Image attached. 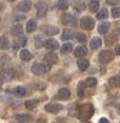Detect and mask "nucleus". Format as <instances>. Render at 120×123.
Wrapping results in <instances>:
<instances>
[{
	"label": "nucleus",
	"instance_id": "1",
	"mask_svg": "<svg viewBox=\"0 0 120 123\" xmlns=\"http://www.w3.org/2000/svg\"><path fill=\"white\" fill-rule=\"evenodd\" d=\"M93 115V107L91 106L90 104H86V105H82L80 107V113H79V118L81 121H86L89 119L91 116Z\"/></svg>",
	"mask_w": 120,
	"mask_h": 123
},
{
	"label": "nucleus",
	"instance_id": "2",
	"mask_svg": "<svg viewBox=\"0 0 120 123\" xmlns=\"http://www.w3.org/2000/svg\"><path fill=\"white\" fill-rule=\"evenodd\" d=\"M113 57H114V54H113V51H110V50H103V51H101L99 55H98V60L102 63L110 62L113 60Z\"/></svg>",
	"mask_w": 120,
	"mask_h": 123
},
{
	"label": "nucleus",
	"instance_id": "3",
	"mask_svg": "<svg viewBox=\"0 0 120 123\" xmlns=\"http://www.w3.org/2000/svg\"><path fill=\"white\" fill-rule=\"evenodd\" d=\"M46 71H49V66L44 65V63H34L32 66V72L37 76H41L44 74Z\"/></svg>",
	"mask_w": 120,
	"mask_h": 123
},
{
	"label": "nucleus",
	"instance_id": "4",
	"mask_svg": "<svg viewBox=\"0 0 120 123\" xmlns=\"http://www.w3.org/2000/svg\"><path fill=\"white\" fill-rule=\"evenodd\" d=\"M80 26L84 29H92L95 27V22H93V20L91 18V17L85 16V17H82V18L80 20Z\"/></svg>",
	"mask_w": 120,
	"mask_h": 123
},
{
	"label": "nucleus",
	"instance_id": "5",
	"mask_svg": "<svg viewBox=\"0 0 120 123\" xmlns=\"http://www.w3.org/2000/svg\"><path fill=\"white\" fill-rule=\"evenodd\" d=\"M45 110L50 113H57L62 110V105L60 104H56V102H51V104H47L45 105Z\"/></svg>",
	"mask_w": 120,
	"mask_h": 123
},
{
	"label": "nucleus",
	"instance_id": "6",
	"mask_svg": "<svg viewBox=\"0 0 120 123\" xmlns=\"http://www.w3.org/2000/svg\"><path fill=\"white\" fill-rule=\"evenodd\" d=\"M44 45H45L49 50H57V49L60 48L58 42L55 40V39H47V40L44 43Z\"/></svg>",
	"mask_w": 120,
	"mask_h": 123
},
{
	"label": "nucleus",
	"instance_id": "7",
	"mask_svg": "<svg viewBox=\"0 0 120 123\" xmlns=\"http://www.w3.org/2000/svg\"><path fill=\"white\" fill-rule=\"evenodd\" d=\"M15 118L17 122H30L33 119L32 115H28V113H18L15 116Z\"/></svg>",
	"mask_w": 120,
	"mask_h": 123
},
{
	"label": "nucleus",
	"instance_id": "8",
	"mask_svg": "<svg viewBox=\"0 0 120 123\" xmlns=\"http://www.w3.org/2000/svg\"><path fill=\"white\" fill-rule=\"evenodd\" d=\"M43 31H44L45 34H47V36H56L60 32L57 27H52V26H45V27H43Z\"/></svg>",
	"mask_w": 120,
	"mask_h": 123
},
{
	"label": "nucleus",
	"instance_id": "9",
	"mask_svg": "<svg viewBox=\"0 0 120 123\" xmlns=\"http://www.w3.org/2000/svg\"><path fill=\"white\" fill-rule=\"evenodd\" d=\"M11 33H12V36L15 37H21L22 34H23V27L21 25H16L11 28Z\"/></svg>",
	"mask_w": 120,
	"mask_h": 123
},
{
	"label": "nucleus",
	"instance_id": "10",
	"mask_svg": "<svg viewBox=\"0 0 120 123\" xmlns=\"http://www.w3.org/2000/svg\"><path fill=\"white\" fill-rule=\"evenodd\" d=\"M45 61L50 65H54V63H57L58 61V56L56 54H54V52H50V54H47L45 56Z\"/></svg>",
	"mask_w": 120,
	"mask_h": 123
},
{
	"label": "nucleus",
	"instance_id": "11",
	"mask_svg": "<svg viewBox=\"0 0 120 123\" xmlns=\"http://www.w3.org/2000/svg\"><path fill=\"white\" fill-rule=\"evenodd\" d=\"M18 9L22 11H29L32 9V1L30 0H23L18 4Z\"/></svg>",
	"mask_w": 120,
	"mask_h": 123
},
{
	"label": "nucleus",
	"instance_id": "12",
	"mask_svg": "<svg viewBox=\"0 0 120 123\" xmlns=\"http://www.w3.org/2000/svg\"><path fill=\"white\" fill-rule=\"evenodd\" d=\"M37 11H38V15H39L40 17L44 16L45 12L47 11V5H46L45 3H43V1L38 3V4H37Z\"/></svg>",
	"mask_w": 120,
	"mask_h": 123
},
{
	"label": "nucleus",
	"instance_id": "13",
	"mask_svg": "<svg viewBox=\"0 0 120 123\" xmlns=\"http://www.w3.org/2000/svg\"><path fill=\"white\" fill-rule=\"evenodd\" d=\"M20 57H21V60H23V61H29V60H32L33 55L30 54V51H28L27 49H23V50H21V52H20Z\"/></svg>",
	"mask_w": 120,
	"mask_h": 123
},
{
	"label": "nucleus",
	"instance_id": "14",
	"mask_svg": "<svg viewBox=\"0 0 120 123\" xmlns=\"http://www.w3.org/2000/svg\"><path fill=\"white\" fill-rule=\"evenodd\" d=\"M74 54L76 57H84L85 55L87 54V49L85 48V46H78L74 51Z\"/></svg>",
	"mask_w": 120,
	"mask_h": 123
},
{
	"label": "nucleus",
	"instance_id": "15",
	"mask_svg": "<svg viewBox=\"0 0 120 123\" xmlns=\"http://www.w3.org/2000/svg\"><path fill=\"white\" fill-rule=\"evenodd\" d=\"M69 96H71L69 89H67V88H62V89H60V92H58V98H60V99L67 100Z\"/></svg>",
	"mask_w": 120,
	"mask_h": 123
},
{
	"label": "nucleus",
	"instance_id": "16",
	"mask_svg": "<svg viewBox=\"0 0 120 123\" xmlns=\"http://www.w3.org/2000/svg\"><path fill=\"white\" fill-rule=\"evenodd\" d=\"M101 44H102L101 38L95 37V38H92V39H91V42H90V48H91L92 50H96V49H98V48L101 46Z\"/></svg>",
	"mask_w": 120,
	"mask_h": 123
},
{
	"label": "nucleus",
	"instance_id": "17",
	"mask_svg": "<svg viewBox=\"0 0 120 123\" xmlns=\"http://www.w3.org/2000/svg\"><path fill=\"white\" fill-rule=\"evenodd\" d=\"M37 27H38V25H37V21H35V20H29V21L27 22L26 29H27L28 33H32V32H34V31L37 29Z\"/></svg>",
	"mask_w": 120,
	"mask_h": 123
},
{
	"label": "nucleus",
	"instance_id": "18",
	"mask_svg": "<svg viewBox=\"0 0 120 123\" xmlns=\"http://www.w3.org/2000/svg\"><path fill=\"white\" fill-rule=\"evenodd\" d=\"M109 85L114 86V88H119L120 86V74H116L112 78H109Z\"/></svg>",
	"mask_w": 120,
	"mask_h": 123
},
{
	"label": "nucleus",
	"instance_id": "19",
	"mask_svg": "<svg viewBox=\"0 0 120 123\" xmlns=\"http://www.w3.org/2000/svg\"><path fill=\"white\" fill-rule=\"evenodd\" d=\"M109 27H110V25L108 22H101L99 26H98V32L101 34H106L109 31Z\"/></svg>",
	"mask_w": 120,
	"mask_h": 123
},
{
	"label": "nucleus",
	"instance_id": "20",
	"mask_svg": "<svg viewBox=\"0 0 120 123\" xmlns=\"http://www.w3.org/2000/svg\"><path fill=\"white\" fill-rule=\"evenodd\" d=\"M78 67H79L80 71H86V69L89 68V61L80 57V60L78 61Z\"/></svg>",
	"mask_w": 120,
	"mask_h": 123
},
{
	"label": "nucleus",
	"instance_id": "21",
	"mask_svg": "<svg viewBox=\"0 0 120 123\" xmlns=\"http://www.w3.org/2000/svg\"><path fill=\"white\" fill-rule=\"evenodd\" d=\"M74 21H75L74 17L72 15H69V13H65L62 17V23H64V25H72Z\"/></svg>",
	"mask_w": 120,
	"mask_h": 123
},
{
	"label": "nucleus",
	"instance_id": "22",
	"mask_svg": "<svg viewBox=\"0 0 120 123\" xmlns=\"http://www.w3.org/2000/svg\"><path fill=\"white\" fill-rule=\"evenodd\" d=\"M73 38V32L71 29H64L62 32V39L63 40H69Z\"/></svg>",
	"mask_w": 120,
	"mask_h": 123
},
{
	"label": "nucleus",
	"instance_id": "23",
	"mask_svg": "<svg viewBox=\"0 0 120 123\" xmlns=\"http://www.w3.org/2000/svg\"><path fill=\"white\" fill-rule=\"evenodd\" d=\"M13 94H15L16 96L21 98V96H23V95L26 94V89H24L23 86H16L15 89H13Z\"/></svg>",
	"mask_w": 120,
	"mask_h": 123
},
{
	"label": "nucleus",
	"instance_id": "24",
	"mask_svg": "<svg viewBox=\"0 0 120 123\" xmlns=\"http://www.w3.org/2000/svg\"><path fill=\"white\" fill-rule=\"evenodd\" d=\"M13 76H15V71L12 68H6L4 71V78L5 79H12Z\"/></svg>",
	"mask_w": 120,
	"mask_h": 123
},
{
	"label": "nucleus",
	"instance_id": "25",
	"mask_svg": "<svg viewBox=\"0 0 120 123\" xmlns=\"http://www.w3.org/2000/svg\"><path fill=\"white\" fill-rule=\"evenodd\" d=\"M9 46H10V43H9V40H7L6 37H1V38H0V49L5 50Z\"/></svg>",
	"mask_w": 120,
	"mask_h": 123
},
{
	"label": "nucleus",
	"instance_id": "26",
	"mask_svg": "<svg viewBox=\"0 0 120 123\" xmlns=\"http://www.w3.org/2000/svg\"><path fill=\"white\" fill-rule=\"evenodd\" d=\"M108 10L107 9H102L99 12H97V18L98 20H104V18H107L108 17Z\"/></svg>",
	"mask_w": 120,
	"mask_h": 123
},
{
	"label": "nucleus",
	"instance_id": "27",
	"mask_svg": "<svg viewBox=\"0 0 120 123\" xmlns=\"http://www.w3.org/2000/svg\"><path fill=\"white\" fill-rule=\"evenodd\" d=\"M10 65V57L9 56H3L0 59V67L1 68H6Z\"/></svg>",
	"mask_w": 120,
	"mask_h": 123
},
{
	"label": "nucleus",
	"instance_id": "28",
	"mask_svg": "<svg viewBox=\"0 0 120 123\" xmlns=\"http://www.w3.org/2000/svg\"><path fill=\"white\" fill-rule=\"evenodd\" d=\"M68 6H69V4H68L67 0H58L57 1V7L60 10H67Z\"/></svg>",
	"mask_w": 120,
	"mask_h": 123
},
{
	"label": "nucleus",
	"instance_id": "29",
	"mask_svg": "<svg viewBox=\"0 0 120 123\" xmlns=\"http://www.w3.org/2000/svg\"><path fill=\"white\" fill-rule=\"evenodd\" d=\"M89 7H90V10H91L92 12H97V11H98V9H99V3H98V1H96V0H93V1H91V3H90Z\"/></svg>",
	"mask_w": 120,
	"mask_h": 123
},
{
	"label": "nucleus",
	"instance_id": "30",
	"mask_svg": "<svg viewBox=\"0 0 120 123\" xmlns=\"http://www.w3.org/2000/svg\"><path fill=\"white\" fill-rule=\"evenodd\" d=\"M96 84H97V80L93 77H90V78H87L86 80H85V85H87V86H95Z\"/></svg>",
	"mask_w": 120,
	"mask_h": 123
},
{
	"label": "nucleus",
	"instance_id": "31",
	"mask_svg": "<svg viewBox=\"0 0 120 123\" xmlns=\"http://www.w3.org/2000/svg\"><path fill=\"white\" fill-rule=\"evenodd\" d=\"M72 49H73V46H72V44H69V43H65V44L62 45V52H64V54H67V52H71Z\"/></svg>",
	"mask_w": 120,
	"mask_h": 123
},
{
	"label": "nucleus",
	"instance_id": "32",
	"mask_svg": "<svg viewBox=\"0 0 120 123\" xmlns=\"http://www.w3.org/2000/svg\"><path fill=\"white\" fill-rule=\"evenodd\" d=\"M75 39L79 43H85L86 42V36H85V34H81V33H78V34H75Z\"/></svg>",
	"mask_w": 120,
	"mask_h": 123
},
{
	"label": "nucleus",
	"instance_id": "33",
	"mask_svg": "<svg viewBox=\"0 0 120 123\" xmlns=\"http://www.w3.org/2000/svg\"><path fill=\"white\" fill-rule=\"evenodd\" d=\"M84 89H85V83H79L78 84V95L80 98L84 96Z\"/></svg>",
	"mask_w": 120,
	"mask_h": 123
},
{
	"label": "nucleus",
	"instance_id": "34",
	"mask_svg": "<svg viewBox=\"0 0 120 123\" xmlns=\"http://www.w3.org/2000/svg\"><path fill=\"white\" fill-rule=\"evenodd\" d=\"M24 105H26L27 109H33L37 105V100H28V101H26Z\"/></svg>",
	"mask_w": 120,
	"mask_h": 123
},
{
	"label": "nucleus",
	"instance_id": "35",
	"mask_svg": "<svg viewBox=\"0 0 120 123\" xmlns=\"http://www.w3.org/2000/svg\"><path fill=\"white\" fill-rule=\"evenodd\" d=\"M112 16L113 17H120V7H114L113 10H112Z\"/></svg>",
	"mask_w": 120,
	"mask_h": 123
},
{
	"label": "nucleus",
	"instance_id": "36",
	"mask_svg": "<svg viewBox=\"0 0 120 123\" xmlns=\"http://www.w3.org/2000/svg\"><path fill=\"white\" fill-rule=\"evenodd\" d=\"M44 45V40L41 39V37H37L35 38V46L37 48H41Z\"/></svg>",
	"mask_w": 120,
	"mask_h": 123
},
{
	"label": "nucleus",
	"instance_id": "37",
	"mask_svg": "<svg viewBox=\"0 0 120 123\" xmlns=\"http://www.w3.org/2000/svg\"><path fill=\"white\" fill-rule=\"evenodd\" d=\"M107 3H108L109 5H116V4L120 3V0H107Z\"/></svg>",
	"mask_w": 120,
	"mask_h": 123
},
{
	"label": "nucleus",
	"instance_id": "38",
	"mask_svg": "<svg viewBox=\"0 0 120 123\" xmlns=\"http://www.w3.org/2000/svg\"><path fill=\"white\" fill-rule=\"evenodd\" d=\"M18 44H20V45H22V46H24V45L27 44V39H26V38H22V39L20 40V43H18Z\"/></svg>",
	"mask_w": 120,
	"mask_h": 123
},
{
	"label": "nucleus",
	"instance_id": "39",
	"mask_svg": "<svg viewBox=\"0 0 120 123\" xmlns=\"http://www.w3.org/2000/svg\"><path fill=\"white\" fill-rule=\"evenodd\" d=\"M114 51H115L116 55H120V44H118V45L115 46V50H114Z\"/></svg>",
	"mask_w": 120,
	"mask_h": 123
},
{
	"label": "nucleus",
	"instance_id": "40",
	"mask_svg": "<svg viewBox=\"0 0 120 123\" xmlns=\"http://www.w3.org/2000/svg\"><path fill=\"white\" fill-rule=\"evenodd\" d=\"M15 18L20 21V20H23V18H24V16H23V15H21V16H18V15H16V16H15Z\"/></svg>",
	"mask_w": 120,
	"mask_h": 123
},
{
	"label": "nucleus",
	"instance_id": "41",
	"mask_svg": "<svg viewBox=\"0 0 120 123\" xmlns=\"http://www.w3.org/2000/svg\"><path fill=\"white\" fill-rule=\"evenodd\" d=\"M99 123H108V119L103 117V118H101V119H99Z\"/></svg>",
	"mask_w": 120,
	"mask_h": 123
},
{
	"label": "nucleus",
	"instance_id": "42",
	"mask_svg": "<svg viewBox=\"0 0 120 123\" xmlns=\"http://www.w3.org/2000/svg\"><path fill=\"white\" fill-rule=\"evenodd\" d=\"M1 84H3V80H1V78H0V86H1Z\"/></svg>",
	"mask_w": 120,
	"mask_h": 123
},
{
	"label": "nucleus",
	"instance_id": "43",
	"mask_svg": "<svg viewBox=\"0 0 120 123\" xmlns=\"http://www.w3.org/2000/svg\"><path fill=\"white\" fill-rule=\"evenodd\" d=\"M1 10H3V5H1V4H0V11H1Z\"/></svg>",
	"mask_w": 120,
	"mask_h": 123
},
{
	"label": "nucleus",
	"instance_id": "44",
	"mask_svg": "<svg viewBox=\"0 0 120 123\" xmlns=\"http://www.w3.org/2000/svg\"><path fill=\"white\" fill-rule=\"evenodd\" d=\"M0 21H1V17H0Z\"/></svg>",
	"mask_w": 120,
	"mask_h": 123
},
{
	"label": "nucleus",
	"instance_id": "45",
	"mask_svg": "<svg viewBox=\"0 0 120 123\" xmlns=\"http://www.w3.org/2000/svg\"><path fill=\"white\" fill-rule=\"evenodd\" d=\"M10 1H13V0H10Z\"/></svg>",
	"mask_w": 120,
	"mask_h": 123
}]
</instances>
